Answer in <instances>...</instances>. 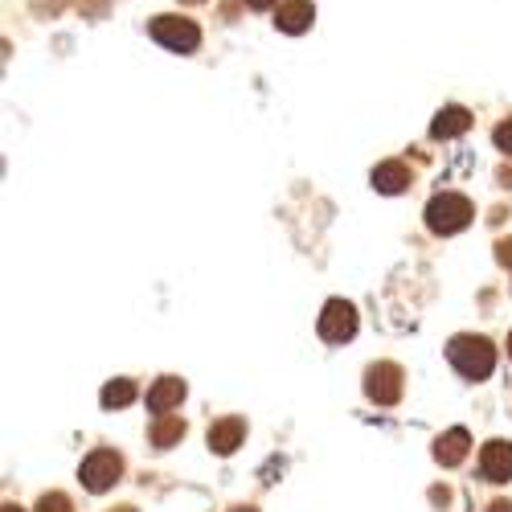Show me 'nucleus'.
<instances>
[{
    "mask_svg": "<svg viewBox=\"0 0 512 512\" xmlns=\"http://www.w3.org/2000/svg\"><path fill=\"white\" fill-rule=\"evenodd\" d=\"M467 222H472V201L463 193H439L431 205H426V226L435 234H459Z\"/></svg>",
    "mask_w": 512,
    "mask_h": 512,
    "instance_id": "2",
    "label": "nucleus"
},
{
    "mask_svg": "<svg viewBox=\"0 0 512 512\" xmlns=\"http://www.w3.org/2000/svg\"><path fill=\"white\" fill-rule=\"evenodd\" d=\"M492 140H496V148H500V152H508V156H512V119H504V123L496 127Z\"/></svg>",
    "mask_w": 512,
    "mask_h": 512,
    "instance_id": "17",
    "label": "nucleus"
},
{
    "mask_svg": "<svg viewBox=\"0 0 512 512\" xmlns=\"http://www.w3.org/2000/svg\"><path fill=\"white\" fill-rule=\"evenodd\" d=\"M508 357H512V336H508Z\"/></svg>",
    "mask_w": 512,
    "mask_h": 512,
    "instance_id": "23",
    "label": "nucleus"
},
{
    "mask_svg": "<svg viewBox=\"0 0 512 512\" xmlns=\"http://www.w3.org/2000/svg\"><path fill=\"white\" fill-rule=\"evenodd\" d=\"M312 21H316L312 0H287V5H279V13H275V25L283 33H304Z\"/></svg>",
    "mask_w": 512,
    "mask_h": 512,
    "instance_id": "10",
    "label": "nucleus"
},
{
    "mask_svg": "<svg viewBox=\"0 0 512 512\" xmlns=\"http://www.w3.org/2000/svg\"><path fill=\"white\" fill-rule=\"evenodd\" d=\"M496 259H500V267L512 271V238H500V242H496Z\"/></svg>",
    "mask_w": 512,
    "mask_h": 512,
    "instance_id": "18",
    "label": "nucleus"
},
{
    "mask_svg": "<svg viewBox=\"0 0 512 512\" xmlns=\"http://www.w3.org/2000/svg\"><path fill=\"white\" fill-rule=\"evenodd\" d=\"M78 476H82V484H87V492H107L123 476V459L115 451L99 447V451H91L87 459H82V472Z\"/></svg>",
    "mask_w": 512,
    "mask_h": 512,
    "instance_id": "4",
    "label": "nucleus"
},
{
    "mask_svg": "<svg viewBox=\"0 0 512 512\" xmlns=\"http://www.w3.org/2000/svg\"><path fill=\"white\" fill-rule=\"evenodd\" d=\"M242 439H246V422H242V418H218V422L209 426V447L218 451V455L238 451Z\"/></svg>",
    "mask_w": 512,
    "mask_h": 512,
    "instance_id": "8",
    "label": "nucleus"
},
{
    "mask_svg": "<svg viewBox=\"0 0 512 512\" xmlns=\"http://www.w3.org/2000/svg\"><path fill=\"white\" fill-rule=\"evenodd\" d=\"M148 29H152V37L160 41V46L173 50V54H193L201 46V29L189 17H156Z\"/></svg>",
    "mask_w": 512,
    "mask_h": 512,
    "instance_id": "3",
    "label": "nucleus"
},
{
    "mask_svg": "<svg viewBox=\"0 0 512 512\" xmlns=\"http://www.w3.org/2000/svg\"><path fill=\"white\" fill-rule=\"evenodd\" d=\"M480 472H484V480H492V484L512 480V443H508V439L484 443V451H480Z\"/></svg>",
    "mask_w": 512,
    "mask_h": 512,
    "instance_id": "7",
    "label": "nucleus"
},
{
    "mask_svg": "<svg viewBox=\"0 0 512 512\" xmlns=\"http://www.w3.org/2000/svg\"><path fill=\"white\" fill-rule=\"evenodd\" d=\"M365 394L377 406H394L402 398V369L394 361H377L365 369Z\"/></svg>",
    "mask_w": 512,
    "mask_h": 512,
    "instance_id": "5",
    "label": "nucleus"
},
{
    "mask_svg": "<svg viewBox=\"0 0 512 512\" xmlns=\"http://www.w3.org/2000/svg\"><path fill=\"white\" fill-rule=\"evenodd\" d=\"M467 127H472V111L467 107H443L435 115V123H431V136L435 140H455V136L467 132Z\"/></svg>",
    "mask_w": 512,
    "mask_h": 512,
    "instance_id": "12",
    "label": "nucleus"
},
{
    "mask_svg": "<svg viewBox=\"0 0 512 512\" xmlns=\"http://www.w3.org/2000/svg\"><path fill=\"white\" fill-rule=\"evenodd\" d=\"M488 512H512V504H508V500H496V504H492Z\"/></svg>",
    "mask_w": 512,
    "mask_h": 512,
    "instance_id": "20",
    "label": "nucleus"
},
{
    "mask_svg": "<svg viewBox=\"0 0 512 512\" xmlns=\"http://www.w3.org/2000/svg\"><path fill=\"white\" fill-rule=\"evenodd\" d=\"M127 402H136V381H127V377L107 381V386H103V406H107V410H119V406H127Z\"/></svg>",
    "mask_w": 512,
    "mask_h": 512,
    "instance_id": "15",
    "label": "nucleus"
},
{
    "mask_svg": "<svg viewBox=\"0 0 512 512\" xmlns=\"http://www.w3.org/2000/svg\"><path fill=\"white\" fill-rule=\"evenodd\" d=\"M246 5H250V9H271L275 0H246Z\"/></svg>",
    "mask_w": 512,
    "mask_h": 512,
    "instance_id": "19",
    "label": "nucleus"
},
{
    "mask_svg": "<svg viewBox=\"0 0 512 512\" xmlns=\"http://www.w3.org/2000/svg\"><path fill=\"white\" fill-rule=\"evenodd\" d=\"M353 332H357V308L349 300H328L320 312V336L328 345H345V340H353Z\"/></svg>",
    "mask_w": 512,
    "mask_h": 512,
    "instance_id": "6",
    "label": "nucleus"
},
{
    "mask_svg": "<svg viewBox=\"0 0 512 512\" xmlns=\"http://www.w3.org/2000/svg\"><path fill=\"white\" fill-rule=\"evenodd\" d=\"M185 5H201V0H185Z\"/></svg>",
    "mask_w": 512,
    "mask_h": 512,
    "instance_id": "24",
    "label": "nucleus"
},
{
    "mask_svg": "<svg viewBox=\"0 0 512 512\" xmlns=\"http://www.w3.org/2000/svg\"><path fill=\"white\" fill-rule=\"evenodd\" d=\"M230 512H254V508H230Z\"/></svg>",
    "mask_w": 512,
    "mask_h": 512,
    "instance_id": "22",
    "label": "nucleus"
},
{
    "mask_svg": "<svg viewBox=\"0 0 512 512\" xmlns=\"http://www.w3.org/2000/svg\"><path fill=\"white\" fill-rule=\"evenodd\" d=\"M447 357L467 381H484L496 369V349L488 336H455L447 345Z\"/></svg>",
    "mask_w": 512,
    "mask_h": 512,
    "instance_id": "1",
    "label": "nucleus"
},
{
    "mask_svg": "<svg viewBox=\"0 0 512 512\" xmlns=\"http://www.w3.org/2000/svg\"><path fill=\"white\" fill-rule=\"evenodd\" d=\"M410 185V168L402 160H386L373 168V189L377 193H402Z\"/></svg>",
    "mask_w": 512,
    "mask_h": 512,
    "instance_id": "13",
    "label": "nucleus"
},
{
    "mask_svg": "<svg viewBox=\"0 0 512 512\" xmlns=\"http://www.w3.org/2000/svg\"><path fill=\"white\" fill-rule=\"evenodd\" d=\"M5 512H25V508H17V504H5Z\"/></svg>",
    "mask_w": 512,
    "mask_h": 512,
    "instance_id": "21",
    "label": "nucleus"
},
{
    "mask_svg": "<svg viewBox=\"0 0 512 512\" xmlns=\"http://www.w3.org/2000/svg\"><path fill=\"white\" fill-rule=\"evenodd\" d=\"M185 439V422L177 418V414H160L156 422H152V443L156 447H173V443H181Z\"/></svg>",
    "mask_w": 512,
    "mask_h": 512,
    "instance_id": "14",
    "label": "nucleus"
},
{
    "mask_svg": "<svg viewBox=\"0 0 512 512\" xmlns=\"http://www.w3.org/2000/svg\"><path fill=\"white\" fill-rule=\"evenodd\" d=\"M467 447H472V435H467L463 426H451V431L439 435V443H435V459H439L443 467H455V463L467 459Z\"/></svg>",
    "mask_w": 512,
    "mask_h": 512,
    "instance_id": "11",
    "label": "nucleus"
},
{
    "mask_svg": "<svg viewBox=\"0 0 512 512\" xmlns=\"http://www.w3.org/2000/svg\"><path fill=\"white\" fill-rule=\"evenodd\" d=\"M185 402V381L181 377H160L156 386L148 390V410L160 418V414H168L173 406H181Z\"/></svg>",
    "mask_w": 512,
    "mask_h": 512,
    "instance_id": "9",
    "label": "nucleus"
},
{
    "mask_svg": "<svg viewBox=\"0 0 512 512\" xmlns=\"http://www.w3.org/2000/svg\"><path fill=\"white\" fill-rule=\"evenodd\" d=\"M37 512H74V504H70V496H62V492H46L37 500Z\"/></svg>",
    "mask_w": 512,
    "mask_h": 512,
    "instance_id": "16",
    "label": "nucleus"
}]
</instances>
